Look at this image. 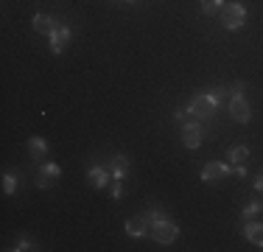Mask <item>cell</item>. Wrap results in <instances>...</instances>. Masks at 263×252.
Returning a JSON list of instances; mask_svg holds the SVG:
<instances>
[{
  "label": "cell",
  "instance_id": "obj_1",
  "mask_svg": "<svg viewBox=\"0 0 263 252\" xmlns=\"http://www.w3.org/2000/svg\"><path fill=\"white\" fill-rule=\"evenodd\" d=\"M216 106H218V98L213 96V93H202V96H196V98L191 101L187 112H191L193 118H202V121H208V118H213Z\"/></svg>",
  "mask_w": 263,
  "mask_h": 252
},
{
  "label": "cell",
  "instance_id": "obj_6",
  "mask_svg": "<svg viewBox=\"0 0 263 252\" xmlns=\"http://www.w3.org/2000/svg\"><path fill=\"white\" fill-rule=\"evenodd\" d=\"M59 166L56 163H42L40 171H36V185L40 188H53V182L59 179Z\"/></svg>",
  "mask_w": 263,
  "mask_h": 252
},
{
  "label": "cell",
  "instance_id": "obj_5",
  "mask_svg": "<svg viewBox=\"0 0 263 252\" xmlns=\"http://www.w3.org/2000/svg\"><path fill=\"white\" fill-rule=\"evenodd\" d=\"M230 115H233V121H238V123H249V118H252L249 101L243 96H233L230 98Z\"/></svg>",
  "mask_w": 263,
  "mask_h": 252
},
{
  "label": "cell",
  "instance_id": "obj_4",
  "mask_svg": "<svg viewBox=\"0 0 263 252\" xmlns=\"http://www.w3.org/2000/svg\"><path fill=\"white\" fill-rule=\"evenodd\" d=\"M202 140H204V129L196 123V118H193V121H187L182 126V143H185L187 149H199V146H202Z\"/></svg>",
  "mask_w": 263,
  "mask_h": 252
},
{
  "label": "cell",
  "instance_id": "obj_12",
  "mask_svg": "<svg viewBox=\"0 0 263 252\" xmlns=\"http://www.w3.org/2000/svg\"><path fill=\"white\" fill-rule=\"evenodd\" d=\"M243 236H247L249 244L263 247V222H247V227H243Z\"/></svg>",
  "mask_w": 263,
  "mask_h": 252
},
{
  "label": "cell",
  "instance_id": "obj_8",
  "mask_svg": "<svg viewBox=\"0 0 263 252\" xmlns=\"http://www.w3.org/2000/svg\"><path fill=\"white\" fill-rule=\"evenodd\" d=\"M67 45H70V28H67V23H59V28L51 34V50L53 53H62Z\"/></svg>",
  "mask_w": 263,
  "mask_h": 252
},
{
  "label": "cell",
  "instance_id": "obj_14",
  "mask_svg": "<svg viewBox=\"0 0 263 252\" xmlns=\"http://www.w3.org/2000/svg\"><path fill=\"white\" fill-rule=\"evenodd\" d=\"M28 151H31V157L42 160V157L48 154V143L42 140V137H31V140H28Z\"/></svg>",
  "mask_w": 263,
  "mask_h": 252
},
{
  "label": "cell",
  "instance_id": "obj_2",
  "mask_svg": "<svg viewBox=\"0 0 263 252\" xmlns=\"http://www.w3.org/2000/svg\"><path fill=\"white\" fill-rule=\"evenodd\" d=\"M221 14V25L227 31H238L243 23H247V9L241 3H224V9L218 11Z\"/></svg>",
  "mask_w": 263,
  "mask_h": 252
},
{
  "label": "cell",
  "instance_id": "obj_16",
  "mask_svg": "<svg viewBox=\"0 0 263 252\" xmlns=\"http://www.w3.org/2000/svg\"><path fill=\"white\" fill-rule=\"evenodd\" d=\"M224 9V0H202V11L204 14H218V11Z\"/></svg>",
  "mask_w": 263,
  "mask_h": 252
},
{
  "label": "cell",
  "instance_id": "obj_23",
  "mask_svg": "<svg viewBox=\"0 0 263 252\" xmlns=\"http://www.w3.org/2000/svg\"><path fill=\"white\" fill-rule=\"evenodd\" d=\"M129 3H135V0H129Z\"/></svg>",
  "mask_w": 263,
  "mask_h": 252
},
{
  "label": "cell",
  "instance_id": "obj_15",
  "mask_svg": "<svg viewBox=\"0 0 263 252\" xmlns=\"http://www.w3.org/2000/svg\"><path fill=\"white\" fill-rule=\"evenodd\" d=\"M247 157H249V149L247 146L230 149V163H233V166H243V163H247Z\"/></svg>",
  "mask_w": 263,
  "mask_h": 252
},
{
  "label": "cell",
  "instance_id": "obj_3",
  "mask_svg": "<svg viewBox=\"0 0 263 252\" xmlns=\"http://www.w3.org/2000/svg\"><path fill=\"white\" fill-rule=\"evenodd\" d=\"M177 236H179V227L171 222L168 216H162L157 219V222H152V238L157 244H174L177 241Z\"/></svg>",
  "mask_w": 263,
  "mask_h": 252
},
{
  "label": "cell",
  "instance_id": "obj_10",
  "mask_svg": "<svg viewBox=\"0 0 263 252\" xmlns=\"http://www.w3.org/2000/svg\"><path fill=\"white\" fill-rule=\"evenodd\" d=\"M62 20H56V17H48V14H36L34 17V31H40V34H48L51 37L56 28H59Z\"/></svg>",
  "mask_w": 263,
  "mask_h": 252
},
{
  "label": "cell",
  "instance_id": "obj_18",
  "mask_svg": "<svg viewBox=\"0 0 263 252\" xmlns=\"http://www.w3.org/2000/svg\"><path fill=\"white\" fill-rule=\"evenodd\" d=\"M14 188H17V179H14L11 174H6V176H3V191H6V193H14Z\"/></svg>",
  "mask_w": 263,
  "mask_h": 252
},
{
  "label": "cell",
  "instance_id": "obj_11",
  "mask_svg": "<svg viewBox=\"0 0 263 252\" xmlns=\"http://www.w3.org/2000/svg\"><path fill=\"white\" fill-rule=\"evenodd\" d=\"M87 179H90L92 188H106V182H112V174L109 168H101V166H92L90 174H87Z\"/></svg>",
  "mask_w": 263,
  "mask_h": 252
},
{
  "label": "cell",
  "instance_id": "obj_19",
  "mask_svg": "<svg viewBox=\"0 0 263 252\" xmlns=\"http://www.w3.org/2000/svg\"><path fill=\"white\" fill-rule=\"evenodd\" d=\"M121 182L123 179H112V196H115V199L121 196Z\"/></svg>",
  "mask_w": 263,
  "mask_h": 252
},
{
  "label": "cell",
  "instance_id": "obj_17",
  "mask_svg": "<svg viewBox=\"0 0 263 252\" xmlns=\"http://www.w3.org/2000/svg\"><path fill=\"white\" fill-rule=\"evenodd\" d=\"M258 210H263V202H252V205H247V207H243V219H252Z\"/></svg>",
  "mask_w": 263,
  "mask_h": 252
},
{
  "label": "cell",
  "instance_id": "obj_22",
  "mask_svg": "<svg viewBox=\"0 0 263 252\" xmlns=\"http://www.w3.org/2000/svg\"><path fill=\"white\" fill-rule=\"evenodd\" d=\"M255 188H258V191H263V171H260L258 179H255Z\"/></svg>",
  "mask_w": 263,
  "mask_h": 252
},
{
  "label": "cell",
  "instance_id": "obj_7",
  "mask_svg": "<svg viewBox=\"0 0 263 252\" xmlns=\"http://www.w3.org/2000/svg\"><path fill=\"white\" fill-rule=\"evenodd\" d=\"M227 174H230V166H227V163H218V160L208 163V166L202 168V179L210 182V185H213V182H221Z\"/></svg>",
  "mask_w": 263,
  "mask_h": 252
},
{
  "label": "cell",
  "instance_id": "obj_20",
  "mask_svg": "<svg viewBox=\"0 0 263 252\" xmlns=\"http://www.w3.org/2000/svg\"><path fill=\"white\" fill-rule=\"evenodd\" d=\"M243 90H247V84L241 81V84H235V87H233V96H243Z\"/></svg>",
  "mask_w": 263,
  "mask_h": 252
},
{
  "label": "cell",
  "instance_id": "obj_9",
  "mask_svg": "<svg viewBox=\"0 0 263 252\" xmlns=\"http://www.w3.org/2000/svg\"><path fill=\"white\" fill-rule=\"evenodd\" d=\"M148 230H152V222H148V213H140V216H135V219H129V222H126V232H129L132 238L146 236Z\"/></svg>",
  "mask_w": 263,
  "mask_h": 252
},
{
  "label": "cell",
  "instance_id": "obj_13",
  "mask_svg": "<svg viewBox=\"0 0 263 252\" xmlns=\"http://www.w3.org/2000/svg\"><path fill=\"white\" fill-rule=\"evenodd\" d=\"M109 174H112V179H123V176L129 174V157H123V154L112 157V166H109Z\"/></svg>",
  "mask_w": 263,
  "mask_h": 252
},
{
  "label": "cell",
  "instance_id": "obj_21",
  "mask_svg": "<svg viewBox=\"0 0 263 252\" xmlns=\"http://www.w3.org/2000/svg\"><path fill=\"white\" fill-rule=\"evenodd\" d=\"M14 249H31V244L26 241V238H20V241H17V247Z\"/></svg>",
  "mask_w": 263,
  "mask_h": 252
}]
</instances>
